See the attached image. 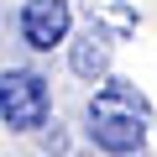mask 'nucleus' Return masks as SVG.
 <instances>
[{"instance_id":"1","label":"nucleus","mask_w":157,"mask_h":157,"mask_svg":"<svg viewBox=\"0 0 157 157\" xmlns=\"http://www.w3.org/2000/svg\"><path fill=\"white\" fill-rule=\"evenodd\" d=\"M47 115H52V89L37 68H6L0 73V121L11 131L32 136L47 126Z\"/></svg>"},{"instance_id":"2","label":"nucleus","mask_w":157,"mask_h":157,"mask_svg":"<svg viewBox=\"0 0 157 157\" xmlns=\"http://www.w3.org/2000/svg\"><path fill=\"white\" fill-rule=\"evenodd\" d=\"M89 141L100 147V152H110V157H136L141 147H147V121L141 115H126V110H100V105H89Z\"/></svg>"},{"instance_id":"3","label":"nucleus","mask_w":157,"mask_h":157,"mask_svg":"<svg viewBox=\"0 0 157 157\" xmlns=\"http://www.w3.org/2000/svg\"><path fill=\"white\" fill-rule=\"evenodd\" d=\"M73 32V11H68V0H26L21 6V42L32 52H52L63 47Z\"/></svg>"},{"instance_id":"4","label":"nucleus","mask_w":157,"mask_h":157,"mask_svg":"<svg viewBox=\"0 0 157 157\" xmlns=\"http://www.w3.org/2000/svg\"><path fill=\"white\" fill-rule=\"evenodd\" d=\"M68 68L84 78V84H100V78L110 73V37L105 32H84V37H73L68 42Z\"/></svg>"},{"instance_id":"5","label":"nucleus","mask_w":157,"mask_h":157,"mask_svg":"<svg viewBox=\"0 0 157 157\" xmlns=\"http://www.w3.org/2000/svg\"><path fill=\"white\" fill-rule=\"evenodd\" d=\"M89 105H100V110H126V115H141V121H152V105H147V94L131 84V78H110V73H105Z\"/></svg>"},{"instance_id":"6","label":"nucleus","mask_w":157,"mask_h":157,"mask_svg":"<svg viewBox=\"0 0 157 157\" xmlns=\"http://www.w3.org/2000/svg\"><path fill=\"white\" fill-rule=\"evenodd\" d=\"M42 147H47V152H63V147H68L63 126H47V131H42Z\"/></svg>"},{"instance_id":"7","label":"nucleus","mask_w":157,"mask_h":157,"mask_svg":"<svg viewBox=\"0 0 157 157\" xmlns=\"http://www.w3.org/2000/svg\"><path fill=\"white\" fill-rule=\"evenodd\" d=\"M84 157H94V152H84Z\"/></svg>"}]
</instances>
